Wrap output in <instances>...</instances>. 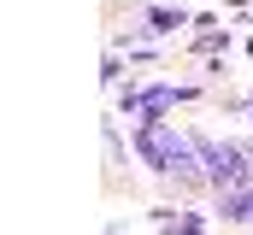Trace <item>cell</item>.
I'll use <instances>...</instances> for the list:
<instances>
[{
  "mask_svg": "<svg viewBox=\"0 0 253 235\" xmlns=\"http://www.w3.org/2000/svg\"><path fill=\"white\" fill-rule=\"evenodd\" d=\"M159 235H206V218L200 212H177L171 224H159Z\"/></svg>",
  "mask_w": 253,
  "mask_h": 235,
  "instance_id": "277c9868",
  "label": "cell"
},
{
  "mask_svg": "<svg viewBox=\"0 0 253 235\" xmlns=\"http://www.w3.org/2000/svg\"><path fill=\"white\" fill-rule=\"evenodd\" d=\"M106 153H112V165H124V141H118V123H106Z\"/></svg>",
  "mask_w": 253,
  "mask_h": 235,
  "instance_id": "52a82bcc",
  "label": "cell"
},
{
  "mask_svg": "<svg viewBox=\"0 0 253 235\" xmlns=\"http://www.w3.org/2000/svg\"><path fill=\"white\" fill-rule=\"evenodd\" d=\"M194 47H200V53H218V47H230V36H224V30H200Z\"/></svg>",
  "mask_w": 253,
  "mask_h": 235,
  "instance_id": "5b68a950",
  "label": "cell"
},
{
  "mask_svg": "<svg viewBox=\"0 0 253 235\" xmlns=\"http://www.w3.org/2000/svg\"><path fill=\"white\" fill-rule=\"evenodd\" d=\"M100 77H106V88H124V59L106 53V71H100Z\"/></svg>",
  "mask_w": 253,
  "mask_h": 235,
  "instance_id": "8992f818",
  "label": "cell"
},
{
  "mask_svg": "<svg viewBox=\"0 0 253 235\" xmlns=\"http://www.w3.org/2000/svg\"><path fill=\"white\" fill-rule=\"evenodd\" d=\"M183 24H194L183 6H141V36H171V30H183Z\"/></svg>",
  "mask_w": 253,
  "mask_h": 235,
  "instance_id": "3957f363",
  "label": "cell"
},
{
  "mask_svg": "<svg viewBox=\"0 0 253 235\" xmlns=\"http://www.w3.org/2000/svg\"><path fill=\"white\" fill-rule=\"evenodd\" d=\"M129 147H135V159H141L153 176L206 182V176H200V153H194V129H177L171 118H135Z\"/></svg>",
  "mask_w": 253,
  "mask_h": 235,
  "instance_id": "6da1fadb",
  "label": "cell"
},
{
  "mask_svg": "<svg viewBox=\"0 0 253 235\" xmlns=\"http://www.w3.org/2000/svg\"><path fill=\"white\" fill-rule=\"evenodd\" d=\"M200 88L194 82H147V88H118V112L129 118H165L171 106H183V100H194Z\"/></svg>",
  "mask_w": 253,
  "mask_h": 235,
  "instance_id": "7a4b0ae2",
  "label": "cell"
},
{
  "mask_svg": "<svg viewBox=\"0 0 253 235\" xmlns=\"http://www.w3.org/2000/svg\"><path fill=\"white\" fill-rule=\"evenodd\" d=\"M248 123H253V100H248Z\"/></svg>",
  "mask_w": 253,
  "mask_h": 235,
  "instance_id": "ba28073f",
  "label": "cell"
}]
</instances>
